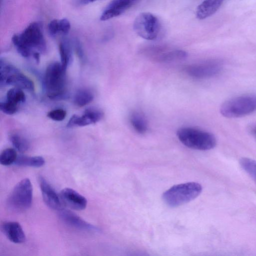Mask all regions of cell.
Instances as JSON below:
<instances>
[{
	"label": "cell",
	"mask_w": 256,
	"mask_h": 256,
	"mask_svg": "<svg viewBox=\"0 0 256 256\" xmlns=\"http://www.w3.org/2000/svg\"><path fill=\"white\" fill-rule=\"evenodd\" d=\"M0 86H13L30 92L34 90L32 81L14 66L2 59L0 62Z\"/></svg>",
	"instance_id": "7"
},
{
	"label": "cell",
	"mask_w": 256,
	"mask_h": 256,
	"mask_svg": "<svg viewBox=\"0 0 256 256\" xmlns=\"http://www.w3.org/2000/svg\"><path fill=\"white\" fill-rule=\"evenodd\" d=\"M2 230L6 238L15 244H22L26 239L21 225L16 222H6L2 224Z\"/></svg>",
	"instance_id": "15"
},
{
	"label": "cell",
	"mask_w": 256,
	"mask_h": 256,
	"mask_svg": "<svg viewBox=\"0 0 256 256\" xmlns=\"http://www.w3.org/2000/svg\"><path fill=\"white\" fill-rule=\"evenodd\" d=\"M74 44V48L78 56L80 58L81 60H84V54L80 41L78 40H75Z\"/></svg>",
	"instance_id": "30"
},
{
	"label": "cell",
	"mask_w": 256,
	"mask_h": 256,
	"mask_svg": "<svg viewBox=\"0 0 256 256\" xmlns=\"http://www.w3.org/2000/svg\"><path fill=\"white\" fill-rule=\"evenodd\" d=\"M10 140L19 152L22 153L26 152L30 148L28 140L24 136L18 134H12L10 136Z\"/></svg>",
	"instance_id": "22"
},
{
	"label": "cell",
	"mask_w": 256,
	"mask_h": 256,
	"mask_svg": "<svg viewBox=\"0 0 256 256\" xmlns=\"http://www.w3.org/2000/svg\"><path fill=\"white\" fill-rule=\"evenodd\" d=\"M98 0H75L76 3L78 5H86Z\"/></svg>",
	"instance_id": "31"
},
{
	"label": "cell",
	"mask_w": 256,
	"mask_h": 256,
	"mask_svg": "<svg viewBox=\"0 0 256 256\" xmlns=\"http://www.w3.org/2000/svg\"><path fill=\"white\" fill-rule=\"evenodd\" d=\"M202 191L199 183L188 182L172 186L164 192L162 197L168 206L177 207L194 200Z\"/></svg>",
	"instance_id": "4"
},
{
	"label": "cell",
	"mask_w": 256,
	"mask_h": 256,
	"mask_svg": "<svg viewBox=\"0 0 256 256\" xmlns=\"http://www.w3.org/2000/svg\"><path fill=\"white\" fill-rule=\"evenodd\" d=\"M58 211V216L62 221L71 228L87 232L98 230L94 226L85 221L70 210L62 208Z\"/></svg>",
	"instance_id": "11"
},
{
	"label": "cell",
	"mask_w": 256,
	"mask_h": 256,
	"mask_svg": "<svg viewBox=\"0 0 256 256\" xmlns=\"http://www.w3.org/2000/svg\"><path fill=\"white\" fill-rule=\"evenodd\" d=\"M48 30L50 35L54 36L58 32V20H53L50 22L48 25Z\"/></svg>",
	"instance_id": "29"
},
{
	"label": "cell",
	"mask_w": 256,
	"mask_h": 256,
	"mask_svg": "<svg viewBox=\"0 0 256 256\" xmlns=\"http://www.w3.org/2000/svg\"><path fill=\"white\" fill-rule=\"evenodd\" d=\"M0 109L2 112L7 114H12L18 110V104L6 100L0 103Z\"/></svg>",
	"instance_id": "26"
},
{
	"label": "cell",
	"mask_w": 256,
	"mask_h": 256,
	"mask_svg": "<svg viewBox=\"0 0 256 256\" xmlns=\"http://www.w3.org/2000/svg\"><path fill=\"white\" fill-rule=\"evenodd\" d=\"M18 156L14 148H7L3 150L0 154V163L3 166H10L15 162Z\"/></svg>",
	"instance_id": "24"
},
{
	"label": "cell",
	"mask_w": 256,
	"mask_h": 256,
	"mask_svg": "<svg viewBox=\"0 0 256 256\" xmlns=\"http://www.w3.org/2000/svg\"><path fill=\"white\" fill-rule=\"evenodd\" d=\"M58 28L59 34H67L70 29V24L66 18L58 20Z\"/></svg>",
	"instance_id": "28"
},
{
	"label": "cell",
	"mask_w": 256,
	"mask_h": 256,
	"mask_svg": "<svg viewBox=\"0 0 256 256\" xmlns=\"http://www.w3.org/2000/svg\"><path fill=\"white\" fill-rule=\"evenodd\" d=\"M176 136L183 144L194 150H209L213 148L216 143L212 134L193 128H180L177 130Z\"/></svg>",
	"instance_id": "3"
},
{
	"label": "cell",
	"mask_w": 256,
	"mask_h": 256,
	"mask_svg": "<svg viewBox=\"0 0 256 256\" xmlns=\"http://www.w3.org/2000/svg\"><path fill=\"white\" fill-rule=\"evenodd\" d=\"M256 110V94H245L230 98L220 108L222 115L228 118L242 117Z\"/></svg>",
	"instance_id": "5"
},
{
	"label": "cell",
	"mask_w": 256,
	"mask_h": 256,
	"mask_svg": "<svg viewBox=\"0 0 256 256\" xmlns=\"http://www.w3.org/2000/svg\"><path fill=\"white\" fill-rule=\"evenodd\" d=\"M130 122L134 130L138 134H144L148 130L147 120L144 116L140 112H132L130 116Z\"/></svg>",
	"instance_id": "17"
},
{
	"label": "cell",
	"mask_w": 256,
	"mask_h": 256,
	"mask_svg": "<svg viewBox=\"0 0 256 256\" xmlns=\"http://www.w3.org/2000/svg\"><path fill=\"white\" fill-rule=\"evenodd\" d=\"M240 163L244 170L256 182V160L242 158L240 160Z\"/></svg>",
	"instance_id": "25"
},
{
	"label": "cell",
	"mask_w": 256,
	"mask_h": 256,
	"mask_svg": "<svg viewBox=\"0 0 256 256\" xmlns=\"http://www.w3.org/2000/svg\"><path fill=\"white\" fill-rule=\"evenodd\" d=\"M32 186L30 180L25 178L16 184L7 200L8 208L14 212H23L32 205Z\"/></svg>",
	"instance_id": "6"
},
{
	"label": "cell",
	"mask_w": 256,
	"mask_h": 256,
	"mask_svg": "<svg viewBox=\"0 0 256 256\" xmlns=\"http://www.w3.org/2000/svg\"><path fill=\"white\" fill-rule=\"evenodd\" d=\"M26 96L22 89L14 87L8 90L6 94V100L18 104L26 100Z\"/></svg>",
	"instance_id": "23"
},
{
	"label": "cell",
	"mask_w": 256,
	"mask_h": 256,
	"mask_svg": "<svg viewBox=\"0 0 256 256\" xmlns=\"http://www.w3.org/2000/svg\"><path fill=\"white\" fill-rule=\"evenodd\" d=\"M66 70L61 63L53 62L47 67L44 86L47 96L50 99L60 100L66 95Z\"/></svg>",
	"instance_id": "2"
},
{
	"label": "cell",
	"mask_w": 256,
	"mask_h": 256,
	"mask_svg": "<svg viewBox=\"0 0 256 256\" xmlns=\"http://www.w3.org/2000/svg\"><path fill=\"white\" fill-rule=\"evenodd\" d=\"M188 54L182 50H174L159 52L155 57L156 61L162 62H169L180 60L186 58Z\"/></svg>",
	"instance_id": "18"
},
{
	"label": "cell",
	"mask_w": 256,
	"mask_h": 256,
	"mask_svg": "<svg viewBox=\"0 0 256 256\" xmlns=\"http://www.w3.org/2000/svg\"><path fill=\"white\" fill-rule=\"evenodd\" d=\"M252 133L254 134L256 137V128H254L252 130Z\"/></svg>",
	"instance_id": "32"
},
{
	"label": "cell",
	"mask_w": 256,
	"mask_h": 256,
	"mask_svg": "<svg viewBox=\"0 0 256 256\" xmlns=\"http://www.w3.org/2000/svg\"><path fill=\"white\" fill-rule=\"evenodd\" d=\"M58 49L61 64L66 70L72 60V50L70 42L67 40H64L60 43Z\"/></svg>",
	"instance_id": "20"
},
{
	"label": "cell",
	"mask_w": 256,
	"mask_h": 256,
	"mask_svg": "<svg viewBox=\"0 0 256 256\" xmlns=\"http://www.w3.org/2000/svg\"><path fill=\"white\" fill-rule=\"evenodd\" d=\"M103 116L102 111L90 108L86 110L83 115L80 116L78 115H73L67 124L68 128H72L76 126H82L96 123L100 120Z\"/></svg>",
	"instance_id": "13"
},
{
	"label": "cell",
	"mask_w": 256,
	"mask_h": 256,
	"mask_svg": "<svg viewBox=\"0 0 256 256\" xmlns=\"http://www.w3.org/2000/svg\"><path fill=\"white\" fill-rule=\"evenodd\" d=\"M93 99L94 95L90 90L81 89L75 94L74 101L76 105L82 107L90 103Z\"/></svg>",
	"instance_id": "21"
},
{
	"label": "cell",
	"mask_w": 256,
	"mask_h": 256,
	"mask_svg": "<svg viewBox=\"0 0 256 256\" xmlns=\"http://www.w3.org/2000/svg\"><path fill=\"white\" fill-rule=\"evenodd\" d=\"M66 115L65 110L61 108L55 109L48 113V116L55 121H62L64 120Z\"/></svg>",
	"instance_id": "27"
},
{
	"label": "cell",
	"mask_w": 256,
	"mask_h": 256,
	"mask_svg": "<svg viewBox=\"0 0 256 256\" xmlns=\"http://www.w3.org/2000/svg\"><path fill=\"white\" fill-rule=\"evenodd\" d=\"M160 24L158 19L153 14L144 12L140 14L134 22V30L142 38L156 40L159 34Z\"/></svg>",
	"instance_id": "8"
},
{
	"label": "cell",
	"mask_w": 256,
	"mask_h": 256,
	"mask_svg": "<svg viewBox=\"0 0 256 256\" xmlns=\"http://www.w3.org/2000/svg\"><path fill=\"white\" fill-rule=\"evenodd\" d=\"M60 196L62 202L73 210H81L85 209L86 206V199L73 189H62Z\"/></svg>",
	"instance_id": "14"
},
{
	"label": "cell",
	"mask_w": 256,
	"mask_h": 256,
	"mask_svg": "<svg viewBox=\"0 0 256 256\" xmlns=\"http://www.w3.org/2000/svg\"><path fill=\"white\" fill-rule=\"evenodd\" d=\"M223 68L222 62L218 60H210L188 66L185 70L188 75L196 78L214 76Z\"/></svg>",
	"instance_id": "9"
},
{
	"label": "cell",
	"mask_w": 256,
	"mask_h": 256,
	"mask_svg": "<svg viewBox=\"0 0 256 256\" xmlns=\"http://www.w3.org/2000/svg\"><path fill=\"white\" fill-rule=\"evenodd\" d=\"M12 40L18 52L24 58L32 56L36 52L44 53L46 50L42 26L36 22L30 24L22 33L14 35Z\"/></svg>",
	"instance_id": "1"
},
{
	"label": "cell",
	"mask_w": 256,
	"mask_h": 256,
	"mask_svg": "<svg viewBox=\"0 0 256 256\" xmlns=\"http://www.w3.org/2000/svg\"><path fill=\"white\" fill-rule=\"evenodd\" d=\"M224 0H204L197 8L196 16L205 19L214 14L221 6Z\"/></svg>",
	"instance_id": "16"
},
{
	"label": "cell",
	"mask_w": 256,
	"mask_h": 256,
	"mask_svg": "<svg viewBox=\"0 0 256 256\" xmlns=\"http://www.w3.org/2000/svg\"><path fill=\"white\" fill-rule=\"evenodd\" d=\"M39 184L43 200L46 204L52 209L60 210L62 208V201L60 196L44 178L40 176Z\"/></svg>",
	"instance_id": "10"
},
{
	"label": "cell",
	"mask_w": 256,
	"mask_h": 256,
	"mask_svg": "<svg viewBox=\"0 0 256 256\" xmlns=\"http://www.w3.org/2000/svg\"><path fill=\"white\" fill-rule=\"evenodd\" d=\"M18 166L40 168L45 164V160L41 156H30L24 155L18 156L14 162Z\"/></svg>",
	"instance_id": "19"
},
{
	"label": "cell",
	"mask_w": 256,
	"mask_h": 256,
	"mask_svg": "<svg viewBox=\"0 0 256 256\" xmlns=\"http://www.w3.org/2000/svg\"><path fill=\"white\" fill-rule=\"evenodd\" d=\"M139 0H112L102 12L100 20H108L118 16L132 6Z\"/></svg>",
	"instance_id": "12"
}]
</instances>
